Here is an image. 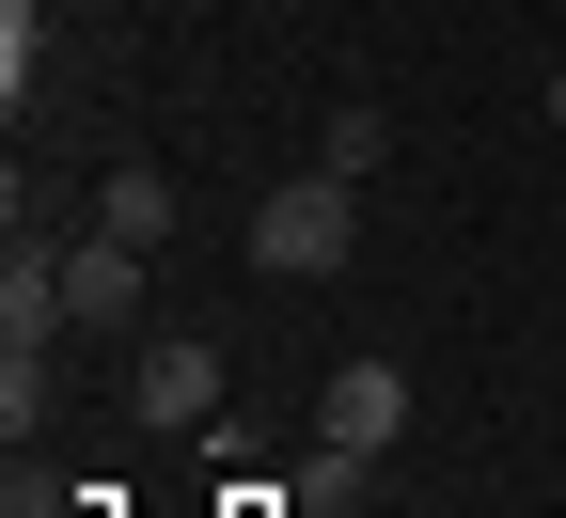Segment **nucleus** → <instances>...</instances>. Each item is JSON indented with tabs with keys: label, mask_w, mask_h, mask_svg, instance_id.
Segmentation results:
<instances>
[{
	"label": "nucleus",
	"mask_w": 566,
	"mask_h": 518,
	"mask_svg": "<svg viewBox=\"0 0 566 518\" xmlns=\"http://www.w3.org/2000/svg\"><path fill=\"white\" fill-rule=\"evenodd\" d=\"M346 252H363V189H346V173H268V204H252V267L268 283H331Z\"/></svg>",
	"instance_id": "nucleus-1"
},
{
	"label": "nucleus",
	"mask_w": 566,
	"mask_h": 518,
	"mask_svg": "<svg viewBox=\"0 0 566 518\" xmlns=\"http://www.w3.org/2000/svg\"><path fill=\"white\" fill-rule=\"evenodd\" d=\"M126 409L158 424V440H205V424H221V346H205V330H158V346L126 361Z\"/></svg>",
	"instance_id": "nucleus-2"
},
{
	"label": "nucleus",
	"mask_w": 566,
	"mask_h": 518,
	"mask_svg": "<svg viewBox=\"0 0 566 518\" xmlns=\"http://www.w3.org/2000/svg\"><path fill=\"white\" fill-rule=\"evenodd\" d=\"M80 330H63V236L32 220L17 252H0V361H63Z\"/></svg>",
	"instance_id": "nucleus-3"
},
{
	"label": "nucleus",
	"mask_w": 566,
	"mask_h": 518,
	"mask_svg": "<svg viewBox=\"0 0 566 518\" xmlns=\"http://www.w3.org/2000/svg\"><path fill=\"white\" fill-rule=\"evenodd\" d=\"M394 424H409V378H394V361H331V378H315V440L394 456Z\"/></svg>",
	"instance_id": "nucleus-4"
},
{
	"label": "nucleus",
	"mask_w": 566,
	"mask_h": 518,
	"mask_svg": "<svg viewBox=\"0 0 566 518\" xmlns=\"http://www.w3.org/2000/svg\"><path fill=\"white\" fill-rule=\"evenodd\" d=\"M142 315V252L126 236H63V330H126Z\"/></svg>",
	"instance_id": "nucleus-5"
},
{
	"label": "nucleus",
	"mask_w": 566,
	"mask_h": 518,
	"mask_svg": "<svg viewBox=\"0 0 566 518\" xmlns=\"http://www.w3.org/2000/svg\"><path fill=\"white\" fill-rule=\"evenodd\" d=\"M95 236H126V252H174V173H142V158H126V173L95 189Z\"/></svg>",
	"instance_id": "nucleus-6"
},
{
	"label": "nucleus",
	"mask_w": 566,
	"mask_h": 518,
	"mask_svg": "<svg viewBox=\"0 0 566 518\" xmlns=\"http://www.w3.org/2000/svg\"><path fill=\"white\" fill-rule=\"evenodd\" d=\"M378 158H394V110H363V95H346V110L315 126V173H346V189H363Z\"/></svg>",
	"instance_id": "nucleus-7"
},
{
	"label": "nucleus",
	"mask_w": 566,
	"mask_h": 518,
	"mask_svg": "<svg viewBox=\"0 0 566 518\" xmlns=\"http://www.w3.org/2000/svg\"><path fill=\"white\" fill-rule=\"evenodd\" d=\"M32 63H48V17H32V0H0V95H17V110H32Z\"/></svg>",
	"instance_id": "nucleus-8"
},
{
	"label": "nucleus",
	"mask_w": 566,
	"mask_h": 518,
	"mask_svg": "<svg viewBox=\"0 0 566 518\" xmlns=\"http://www.w3.org/2000/svg\"><path fill=\"white\" fill-rule=\"evenodd\" d=\"M363 472H378V456H346V440H315V456H300V487H283V503H363Z\"/></svg>",
	"instance_id": "nucleus-9"
},
{
	"label": "nucleus",
	"mask_w": 566,
	"mask_h": 518,
	"mask_svg": "<svg viewBox=\"0 0 566 518\" xmlns=\"http://www.w3.org/2000/svg\"><path fill=\"white\" fill-rule=\"evenodd\" d=\"M535 126H551V141H566V80H551V95H535Z\"/></svg>",
	"instance_id": "nucleus-10"
}]
</instances>
